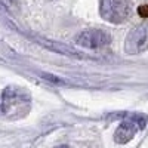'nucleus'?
I'll return each instance as SVG.
<instances>
[{
  "instance_id": "nucleus-1",
  "label": "nucleus",
  "mask_w": 148,
  "mask_h": 148,
  "mask_svg": "<svg viewBox=\"0 0 148 148\" xmlns=\"http://www.w3.org/2000/svg\"><path fill=\"white\" fill-rule=\"evenodd\" d=\"M31 96L19 86H8L0 96V113L3 117L16 120L30 113Z\"/></svg>"
},
{
  "instance_id": "nucleus-2",
  "label": "nucleus",
  "mask_w": 148,
  "mask_h": 148,
  "mask_svg": "<svg viewBox=\"0 0 148 148\" xmlns=\"http://www.w3.org/2000/svg\"><path fill=\"white\" fill-rule=\"evenodd\" d=\"M101 16L113 24L126 22L132 15L130 0H101L99 3Z\"/></svg>"
},
{
  "instance_id": "nucleus-3",
  "label": "nucleus",
  "mask_w": 148,
  "mask_h": 148,
  "mask_svg": "<svg viewBox=\"0 0 148 148\" xmlns=\"http://www.w3.org/2000/svg\"><path fill=\"white\" fill-rule=\"evenodd\" d=\"M145 123H147V117H144L141 114H133V116L127 117L126 120H123L114 135L116 142H119V144L129 142L136 135L138 130L145 127Z\"/></svg>"
},
{
  "instance_id": "nucleus-4",
  "label": "nucleus",
  "mask_w": 148,
  "mask_h": 148,
  "mask_svg": "<svg viewBox=\"0 0 148 148\" xmlns=\"http://www.w3.org/2000/svg\"><path fill=\"white\" fill-rule=\"evenodd\" d=\"M148 47V22H144L141 25L135 27L126 37L125 49L130 55L141 53Z\"/></svg>"
},
{
  "instance_id": "nucleus-5",
  "label": "nucleus",
  "mask_w": 148,
  "mask_h": 148,
  "mask_svg": "<svg viewBox=\"0 0 148 148\" xmlns=\"http://www.w3.org/2000/svg\"><path fill=\"white\" fill-rule=\"evenodd\" d=\"M110 42H111V36L107 31L98 30V28L82 31L76 37V45H79L82 47H88V49L104 47V46L110 45Z\"/></svg>"
},
{
  "instance_id": "nucleus-6",
  "label": "nucleus",
  "mask_w": 148,
  "mask_h": 148,
  "mask_svg": "<svg viewBox=\"0 0 148 148\" xmlns=\"http://www.w3.org/2000/svg\"><path fill=\"white\" fill-rule=\"evenodd\" d=\"M138 12H139V15H141L142 18H148V5H144V6H139V9H138Z\"/></svg>"
}]
</instances>
